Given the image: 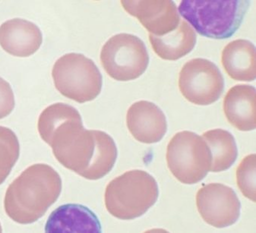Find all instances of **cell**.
<instances>
[{"mask_svg":"<svg viewBox=\"0 0 256 233\" xmlns=\"http://www.w3.org/2000/svg\"><path fill=\"white\" fill-rule=\"evenodd\" d=\"M254 44L240 39L228 44L222 51V62L226 74L235 80L252 82L256 78Z\"/></svg>","mask_w":256,"mask_h":233,"instance_id":"9a60e30c","label":"cell"},{"mask_svg":"<svg viewBox=\"0 0 256 233\" xmlns=\"http://www.w3.org/2000/svg\"><path fill=\"white\" fill-rule=\"evenodd\" d=\"M203 138L212 153L210 172H223L236 162L238 156V146L229 132L220 128L210 130L203 134Z\"/></svg>","mask_w":256,"mask_h":233,"instance_id":"e0dca14e","label":"cell"},{"mask_svg":"<svg viewBox=\"0 0 256 233\" xmlns=\"http://www.w3.org/2000/svg\"><path fill=\"white\" fill-rule=\"evenodd\" d=\"M20 154V144L14 132L0 126V184L10 175Z\"/></svg>","mask_w":256,"mask_h":233,"instance_id":"ac0fdd59","label":"cell"},{"mask_svg":"<svg viewBox=\"0 0 256 233\" xmlns=\"http://www.w3.org/2000/svg\"><path fill=\"white\" fill-rule=\"evenodd\" d=\"M14 96L10 84L0 77V120L8 116L14 108Z\"/></svg>","mask_w":256,"mask_h":233,"instance_id":"ffe728a7","label":"cell"},{"mask_svg":"<svg viewBox=\"0 0 256 233\" xmlns=\"http://www.w3.org/2000/svg\"><path fill=\"white\" fill-rule=\"evenodd\" d=\"M62 180L50 166H30L10 184L4 208L10 219L30 224L40 219L60 196Z\"/></svg>","mask_w":256,"mask_h":233,"instance_id":"7a4b0ae2","label":"cell"},{"mask_svg":"<svg viewBox=\"0 0 256 233\" xmlns=\"http://www.w3.org/2000/svg\"><path fill=\"white\" fill-rule=\"evenodd\" d=\"M46 144L58 162L86 180L104 178L116 161L114 139L104 132L84 130L81 117L58 124L51 132Z\"/></svg>","mask_w":256,"mask_h":233,"instance_id":"6da1fadb","label":"cell"},{"mask_svg":"<svg viewBox=\"0 0 256 233\" xmlns=\"http://www.w3.org/2000/svg\"><path fill=\"white\" fill-rule=\"evenodd\" d=\"M42 42L40 28L29 20L11 19L0 26V46L10 55L30 56L39 50Z\"/></svg>","mask_w":256,"mask_h":233,"instance_id":"7c38bea8","label":"cell"},{"mask_svg":"<svg viewBox=\"0 0 256 233\" xmlns=\"http://www.w3.org/2000/svg\"><path fill=\"white\" fill-rule=\"evenodd\" d=\"M158 184L148 172L140 170L128 171L106 186L105 206L117 219L131 220L140 218L156 203Z\"/></svg>","mask_w":256,"mask_h":233,"instance_id":"277c9868","label":"cell"},{"mask_svg":"<svg viewBox=\"0 0 256 233\" xmlns=\"http://www.w3.org/2000/svg\"><path fill=\"white\" fill-rule=\"evenodd\" d=\"M56 88L61 94L80 104L94 100L102 92V73L95 63L83 54H66L52 71Z\"/></svg>","mask_w":256,"mask_h":233,"instance_id":"5b68a950","label":"cell"},{"mask_svg":"<svg viewBox=\"0 0 256 233\" xmlns=\"http://www.w3.org/2000/svg\"><path fill=\"white\" fill-rule=\"evenodd\" d=\"M126 124L133 138L144 144L158 143L168 131L163 111L156 104L146 100L138 101L130 106Z\"/></svg>","mask_w":256,"mask_h":233,"instance_id":"8fae6325","label":"cell"},{"mask_svg":"<svg viewBox=\"0 0 256 233\" xmlns=\"http://www.w3.org/2000/svg\"><path fill=\"white\" fill-rule=\"evenodd\" d=\"M256 154L246 156L236 170V182L242 194L252 202H256Z\"/></svg>","mask_w":256,"mask_h":233,"instance_id":"d6986e66","label":"cell"},{"mask_svg":"<svg viewBox=\"0 0 256 233\" xmlns=\"http://www.w3.org/2000/svg\"><path fill=\"white\" fill-rule=\"evenodd\" d=\"M149 40L155 54L164 60H180L196 46V34L185 20H180L174 32L159 36L149 34Z\"/></svg>","mask_w":256,"mask_h":233,"instance_id":"2e32d148","label":"cell"},{"mask_svg":"<svg viewBox=\"0 0 256 233\" xmlns=\"http://www.w3.org/2000/svg\"><path fill=\"white\" fill-rule=\"evenodd\" d=\"M108 76L120 82L140 78L147 70L149 55L144 42L133 34H119L110 38L100 52Z\"/></svg>","mask_w":256,"mask_h":233,"instance_id":"52a82bcc","label":"cell"},{"mask_svg":"<svg viewBox=\"0 0 256 233\" xmlns=\"http://www.w3.org/2000/svg\"><path fill=\"white\" fill-rule=\"evenodd\" d=\"M196 206L202 219L215 228L230 226L240 216V202L234 189L220 183H210L200 188Z\"/></svg>","mask_w":256,"mask_h":233,"instance_id":"9c48e42d","label":"cell"},{"mask_svg":"<svg viewBox=\"0 0 256 233\" xmlns=\"http://www.w3.org/2000/svg\"><path fill=\"white\" fill-rule=\"evenodd\" d=\"M250 5L242 0H184L179 12L200 34L223 40L240 28Z\"/></svg>","mask_w":256,"mask_h":233,"instance_id":"3957f363","label":"cell"},{"mask_svg":"<svg viewBox=\"0 0 256 233\" xmlns=\"http://www.w3.org/2000/svg\"><path fill=\"white\" fill-rule=\"evenodd\" d=\"M124 10L147 29L162 36L174 32L180 22L174 1H121Z\"/></svg>","mask_w":256,"mask_h":233,"instance_id":"30bf717a","label":"cell"},{"mask_svg":"<svg viewBox=\"0 0 256 233\" xmlns=\"http://www.w3.org/2000/svg\"><path fill=\"white\" fill-rule=\"evenodd\" d=\"M166 158L171 174L182 184L200 182L212 166L208 145L192 132L176 133L168 144Z\"/></svg>","mask_w":256,"mask_h":233,"instance_id":"8992f818","label":"cell"},{"mask_svg":"<svg viewBox=\"0 0 256 233\" xmlns=\"http://www.w3.org/2000/svg\"><path fill=\"white\" fill-rule=\"evenodd\" d=\"M46 232H100L102 226L92 210L80 204L58 206L51 214L45 227Z\"/></svg>","mask_w":256,"mask_h":233,"instance_id":"5bb4252c","label":"cell"},{"mask_svg":"<svg viewBox=\"0 0 256 233\" xmlns=\"http://www.w3.org/2000/svg\"><path fill=\"white\" fill-rule=\"evenodd\" d=\"M2 232V226H1V224H0V232Z\"/></svg>","mask_w":256,"mask_h":233,"instance_id":"44dd1931","label":"cell"},{"mask_svg":"<svg viewBox=\"0 0 256 233\" xmlns=\"http://www.w3.org/2000/svg\"><path fill=\"white\" fill-rule=\"evenodd\" d=\"M224 112L226 120L236 130H256V88L248 84H238L230 89L224 99Z\"/></svg>","mask_w":256,"mask_h":233,"instance_id":"4fadbf2b","label":"cell"},{"mask_svg":"<svg viewBox=\"0 0 256 233\" xmlns=\"http://www.w3.org/2000/svg\"><path fill=\"white\" fill-rule=\"evenodd\" d=\"M179 88L182 96L196 105L216 102L224 88L223 76L214 63L206 58L187 62L180 72Z\"/></svg>","mask_w":256,"mask_h":233,"instance_id":"ba28073f","label":"cell"}]
</instances>
